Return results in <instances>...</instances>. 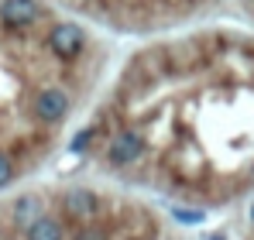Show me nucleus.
Segmentation results:
<instances>
[{
    "label": "nucleus",
    "instance_id": "nucleus-6",
    "mask_svg": "<svg viewBox=\"0 0 254 240\" xmlns=\"http://www.w3.org/2000/svg\"><path fill=\"white\" fill-rule=\"evenodd\" d=\"M24 240H62V223L52 220V216H38L24 230Z\"/></svg>",
    "mask_w": 254,
    "mask_h": 240
},
{
    "label": "nucleus",
    "instance_id": "nucleus-7",
    "mask_svg": "<svg viewBox=\"0 0 254 240\" xmlns=\"http://www.w3.org/2000/svg\"><path fill=\"white\" fill-rule=\"evenodd\" d=\"M38 209H42V202L35 199V196H21V199L14 202V220H17V223H21V227L28 230V227H31V223H35V220L42 216Z\"/></svg>",
    "mask_w": 254,
    "mask_h": 240
},
{
    "label": "nucleus",
    "instance_id": "nucleus-1",
    "mask_svg": "<svg viewBox=\"0 0 254 240\" xmlns=\"http://www.w3.org/2000/svg\"><path fill=\"white\" fill-rule=\"evenodd\" d=\"M86 48V35L79 24H72V21H62V24H55L52 31H48V52L52 55H59V59H76V55H83Z\"/></svg>",
    "mask_w": 254,
    "mask_h": 240
},
{
    "label": "nucleus",
    "instance_id": "nucleus-3",
    "mask_svg": "<svg viewBox=\"0 0 254 240\" xmlns=\"http://www.w3.org/2000/svg\"><path fill=\"white\" fill-rule=\"evenodd\" d=\"M65 110H69V96H65L59 86L42 89V93L35 96V103H31V114L42 120V123H59V120L65 117Z\"/></svg>",
    "mask_w": 254,
    "mask_h": 240
},
{
    "label": "nucleus",
    "instance_id": "nucleus-9",
    "mask_svg": "<svg viewBox=\"0 0 254 240\" xmlns=\"http://www.w3.org/2000/svg\"><path fill=\"white\" fill-rule=\"evenodd\" d=\"M10 175H14V165H10V158H7V155L0 151V189H3V185L10 182Z\"/></svg>",
    "mask_w": 254,
    "mask_h": 240
},
{
    "label": "nucleus",
    "instance_id": "nucleus-10",
    "mask_svg": "<svg viewBox=\"0 0 254 240\" xmlns=\"http://www.w3.org/2000/svg\"><path fill=\"white\" fill-rule=\"evenodd\" d=\"M93 134H96V130H89V127H86V130H79V134L72 137V144H69V148H72V151H83L86 144L93 141Z\"/></svg>",
    "mask_w": 254,
    "mask_h": 240
},
{
    "label": "nucleus",
    "instance_id": "nucleus-5",
    "mask_svg": "<svg viewBox=\"0 0 254 240\" xmlns=\"http://www.w3.org/2000/svg\"><path fill=\"white\" fill-rule=\"evenodd\" d=\"M96 206H100L96 192L86 189V185H76V189L65 192V213H69L72 220H89V216L96 213Z\"/></svg>",
    "mask_w": 254,
    "mask_h": 240
},
{
    "label": "nucleus",
    "instance_id": "nucleus-8",
    "mask_svg": "<svg viewBox=\"0 0 254 240\" xmlns=\"http://www.w3.org/2000/svg\"><path fill=\"white\" fill-rule=\"evenodd\" d=\"M172 216H175L179 223H186V227H199V223L206 220V213H199V209H182V206H175Z\"/></svg>",
    "mask_w": 254,
    "mask_h": 240
},
{
    "label": "nucleus",
    "instance_id": "nucleus-11",
    "mask_svg": "<svg viewBox=\"0 0 254 240\" xmlns=\"http://www.w3.org/2000/svg\"><path fill=\"white\" fill-rule=\"evenodd\" d=\"M72 240H107V234H103L100 227H83V230H79Z\"/></svg>",
    "mask_w": 254,
    "mask_h": 240
},
{
    "label": "nucleus",
    "instance_id": "nucleus-13",
    "mask_svg": "<svg viewBox=\"0 0 254 240\" xmlns=\"http://www.w3.org/2000/svg\"><path fill=\"white\" fill-rule=\"evenodd\" d=\"M251 220H254V206H251Z\"/></svg>",
    "mask_w": 254,
    "mask_h": 240
},
{
    "label": "nucleus",
    "instance_id": "nucleus-2",
    "mask_svg": "<svg viewBox=\"0 0 254 240\" xmlns=\"http://www.w3.org/2000/svg\"><path fill=\"white\" fill-rule=\"evenodd\" d=\"M141 151H144V137L137 130H121L110 141V148H107V161L117 165V168H124V165H134V161L141 158Z\"/></svg>",
    "mask_w": 254,
    "mask_h": 240
},
{
    "label": "nucleus",
    "instance_id": "nucleus-12",
    "mask_svg": "<svg viewBox=\"0 0 254 240\" xmlns=\"http://www.w3.org/2000/svg\"><path fill=\"white\" fill-rule=\"evenodd\" d=\"M210 240H227V237H220V234H213V237Z\"/></svg>",
    "mask_w": 254,
    "mask_h": 240
},
{
    "label": "nucleus",
    "instance_id": "nucleus-4",
    "mask_svg": "<svg viewBox=\"0 0 254 240\" xmlns=\"http://www.w3.org/2000/svg\"><path fill=\"white\" fill-rule=\"evenodd\" d=\"M45 14V7L38 0H3L0 3V21L7 28H28Z\"/></svg>",
    "mask_w": 254,
    "mask_h": 240
}]
</instances>
